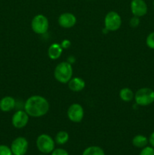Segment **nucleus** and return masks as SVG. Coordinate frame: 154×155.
<instances>
[{"label": "nucleus", "mask_w": 154, "mask_h": 155, "mask_svg": "<svg viewBox=\"0 0 154 155\" xmlns=\"http://www.w3.org/2000/svg\"><path fill=\"white\" fill-rule=\"evenodd\" d=\"M48 100L41 95H32L27 99L24 104V110L32 117H41L49 110Z\"/></svg>", "instance_id": "1"}, {"label": "nucleus", "mask_w": 154, "mask_h": 155, "mask_svg": "<svg viewBox=\"0 0 154 155\" xmlns=\"http://www.w3.org/2000/svg\"><path fill=\"white\" fill-rule=\"evenodd\" d=\"M72 67L70 63L62 61L56 66L54 71V77L60 83H68L72 77Z\"/></svg>", "instance_id": "2"}, {"label": "nucleus", "mask_w": 154, "mask_h": 155, "mask_svg": "<svg viewBox=\"0 0 154 155\" xmlns=\"http://www.w3.org/2000/svg\"><path fill=\"white\" fill-rule=\"evenodd\" d=\"M134 101L140 106H148L154 102V91L148 87L139 89L134 94Z\"/></svg>", "instance_id": "3"}, {"label": "nucleus", "mask_w": 154, "mask_h": 155, "mask_svg": "<svg viewBox=\"0 0 154 155\" xmlns=\"http://www.w3.org/2000/svg\"><path fill=\"white\" fill-rule=\"evenodd\" d=\"M36 147L41 153L45 154H51L55 148L54 139L48 134L39 135L36 139Z\"/></svg>", "instance_id": "4"}, {"label": "nucleus", "mask_w": 154, "mask_h": 155, "mask_svg": "<svg viewBox=\"0 0 154 155\" xmlns=\"http://www.w3.org/2000/svg\"><path fill=\"white\" fill-rule=\"evenodd\" d=\"M48 27H49V22L47 17H45V15L39 14L36 15L32 20L31 28L36 34H45L48 31Z\"/></svg>", "instance_id": "5"}, {"label": "nucleus", "mask_w": 154, "mask_h": 155, "mask_svg": "<svg viewBox=\"0 0 154 155\" xmlns=\"http://www.w3.org/2000/svg\"><path fill=\"white\" fill-rule=\"evenodd\" d=\"M122 25L120 15L114 11L108 12L104 18V28L108 31H116Z\"/></svg>", "instance_id": "6"}, {"label": "nucleus", "mask_w": 154, "mask_h": 155, "mask_svg": "<svg viewBox=\"0 0 154 155\" xmlns=\"http://www.w3.org/2000/svg\"><path fill=\"white\" fill-rule=\"evenodd\" d=\"M10 148L13 155H25L28 151L29 142L26 138L19 136L14 139Z\"/></svg>", "instance_id": "7"}, {"label": "nucleus", "mask_w": 154, "mask_h": 155, "mask_svg": "<svg viewBox=\"0 0 154 155\" xmlns=\"http://www.w3.org/2000/svg\"><path fill=\"white\" fill-rule=\"evenodd\" d=\"M67 117L71 122L80 123L84 117V109L77 103L71 104L67 110Z\"/></svg>", "instance_id": "8"}, {"label": "nucleus", "mask_w": 154, "mask_h": 155, "mask_svg": "<svg viewBox=\"0 0 154 155\" xmlns=\"http://www.w3.org/2000/svg\"><path fill=\"white\" fill-rule=\"evenodd\" d=\"M29 115L25 110H19L15 112L11 118V124L16 129L24 128L29 123Z\"/></svg>", "instance_id": "9"}, {"label": "nucleus", "mask_w": 154, "mask_h": 155, "mask_svg": "<svg viewBox=\"0 0 154 155\" xmlns=\"http://www.w3.org/2000/svg\"><path fill=\"white\" fill-rule=\"evenodd\" d=\"M148 11L147 5L144 0H132L131 2V12L134 16L143 17Z\"/></svg>", "instance_id": "10"}, {"label": "nucleus", "mask_w": 154, "mask_h": 155, "mask_svg": "<svg viewBox=\"0 0 154 155\" xmlns=\"http://www.w3.org/2000/svg\"><path fill=\"white\" fill-rule=\"evenodd\" d=\"M77 19L75 15L69 12L61 14L58 18V24L61 27L69 29L74 27L76 24Z\"/></svg>", "instance_id": "11"}, {"label": "nucleus", "mask_w": 154, "mask_h": 155, "mask_svg": "<svg viewBox=\"0 0 154 155\" xmlns=\"http://www.w3.org/2000/svg\"><path fill=\"white\" fill-rule=\"evenodd\" d=\"M68 87L72 92H81L85 87V82L81 77H72L68 82Z\"/></svg>", "instance_id": "12"}, {"label": "nucleus", "mask_w": 154, "mask_h": 155, "mask_svg": "<svg viewBox=\"0 0 154 155\" xmlns=\"http://www.w3.org/2000/svg\"><path fill=\"white\" fill-rule=\"evenodd\" d=\"M16 106V101L11 96H5L0 100V110L3 112H9Z\"/></svg>", "instance_id": "13"}, {"label": "nucleus", "mask_w": 154, "mask_h": 155, "mask_svg": "<svg viewBox=\"0 0 154 155\" xmlns=\"http://www.w3.org/2000/svg\"><path fill=\"white\" fill-rule=\"evenodd\" d=\"M63 52V48L60 44L53 43L49 46L48 49V55L52 60H57L61 56Z\"/></svg>", "instance_id": "14"}, {"label": "nucleus", "mask_w": 154, "mask_h": 155, "mask_svg": "<svg viewBox=\"0 0 154 155\" xmlns=\"http://www.w3.org/2000/svg\"><path fill=\"white\" fill-rule=\"evenodd\" d=\"M149 143V139L143 135H137L132 139V145L135 148H143L147 146Z\"/></svg>", "instance_id": "15"}, {"label": "nucleus", "mask_w": 154, "mask_h": 155, "mask_svg": "<svg viewBox=\"0 0 154 155\" xmlns=\"http://www.w3.org/2000/svg\"><path fill=\"white\" fill-rule=\"evenodd\" d=\"M119 98L123 101L129 102L134 98V94L130 88H122L119 92Z\"/></svg>", "instance_id": "16"}, {"label": "nucleus", "mask_w": 154, "mask_h": 155, "mask_svg": "<svg viewBox=\"0 0 154 155\" xmlns=\"http://www.w3.org/2000/svg\"><path fill=\"white\" fill-rule=\"evenodd\" d=\"M69 133L66 131H59L58 133L56 134L55 138H54V142L56 144L60 145H65L66 142L69 141Z\"/></svg>", "instance_id": "17"}, {"label": "nucleus", "mask_w": 154, "mask_h": 155, "mask_svg": "<svg viewBox=\"0 0 154 155\" xmlns=\"http://www.w3.org/2000/svg\"><path fill=\"white\" fill-rule=\"evenodd\" d=\"M82 155H105V152L101 147L92 145L86 148Z\"/></svg>", "instance_id": "18"}, {"label": "nucleus", "mask_w": 154, "mask_h": 155, "mask_svg": "<svg viewBox=\"0 0 154 155\" xmlns=\"http://www.w3.org/2000/svg\"><path fill=\"white\" fill-rule=\"evenodd\" d=\"M146 44L149 48L154 49V32H152L146 36Z\"/></svg>", "instance_id": "19"}, {"label": "nucleus", "mask_w": 154, "mask_h": 155, "mask_svg": "<svg viewBox=\"0 0 154 155\" xmlns=\"http://www.w3.org/2000/svg\"><path fill=\"white\" fill-rule=\"evenodd\" d=\"M0 155H13L10 147L5 145H0Z\"/></svg>", "instance_id": "20"}, {"label": "nucleus", "mask_w": 154, "mask_h": 155, "mask_svg": "<svg viewBox=\"0 0 154 155\" xmlns=\"http://www.w3.org/2000/svg\"><path fill=\"white\" fill-rule=\"evenodd\" d=\"M139 155H154V148L152 146H146L141 148Z\"/></svg>", "instance_id": "21"}, {"label": "nucleus", "mask_w": 154, "mask_h": 155, "mask_svg": "<svg viewBox=\"0 0 154 155\" xmlns=\"http://www.w3.org/2000/svg\"><path fill=\"white\" fill-rule=\"evenodd\" d=\"M51 155H69L68 151L63 148H54L52 152L51 153Z\"/></svg>", "instance_id": "22"}, {"label": "nucleus", "mask_w": 154, "mask_h": 155, "mask_svg": "<svg viewBox=\"0 0 154 155\" xmlns=\"http://www.w3.org/2000/svg\"><path fill=\"white\" fill-rule=\"evenodd\" d=\"M129 24L131 27H138L139 24H140V18L138 17L134 16L130 19Z\"/></svg>", "instance_id": "23"}, {"label": "nucleus", "mask_w": 154, "mask_h": 155, "mask_svg": "<svg viewBox=\"0 0 154 155\" xmlns=\"http://www.w3.org/2000/svg\"><path fill=\"white\" fill-rule=\"evenodd\" d=\"M60 45H61V47L63 48H63L66 49V48H68L71 45V42L70 41L68 40V39H64V40L62 41V42L60 43Z\"/></svg>", "instance_id": "24"}, {"label": "nucleus", "mask_w": 154, "mask_h": 155, "mask_svg": "<svg viewBox=\"0 0 154 155\" xmlns=\"http://www.w3.org/2000/svg\"><path fill=\"white\" fill-rule=\"evenodd\" d=\"M149 143L150 144V146H152V148H154V131L151 133V135L149 136Z\"/></svg>", "instance_id": "25"}, {"label": "nucleus", "mask_w": 154, "mask_h": 155, "mask_svg": "<svg viewBox=\"0 0 154 155\" xmlns=\"http://www.w3.org/2000/svg\"><path fill=\"white\" fill-rule=\"evenodd\" d=\"M152 5H153V7H154V0H153V2H152Z\"/></svg>", "instance_id": "26"}, {"label": "nucleus", "mask_w": 154, "mask_h": 155, "mask_svg": "<svg viewBox=\"0 0 154 155\" xmlns=\"http://www.w3.org/2000/svg\"><path fill=\"white\" fill-rule=\"evenodd\" d=\"M40 155H47V154H40Z\"/></svg>", "instance_id": "27"}]
</instances>
